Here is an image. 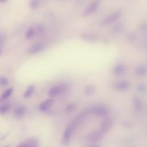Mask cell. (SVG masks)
<instances>
[{
  "instance_id": "cell-22",
  "label": "cell",
  "mask_w": 147,
  "mask_h": 147,
  "mask_svg": "<svg viewBox=\"0 0 147 147\" xmlns=\"http://www.w3.org/2000/svg\"><path fill=\"white\" fill-rule=\"evenodd\" d=\"M76 107V105L75 103H71L68 105L65 108V111L67 113H71L75 110Z\"/></svg>"
},
{
  "instance_id": "cell-18",
  "label": "cell",
  "mask_w": 147,
  "mask_h": 147,
  "mask_svg": "<svg viewBox=\"0 0 147 147\" xmlns=\"http://www.w3.org/2000/svg\"><path fill=\"white\" fill-rule=\"evenodd\" d=\"M25 111L26 110L24 107H19L14 112V115L17 118L22 117L24 115Z\"/></svg>"
},
{
  "instance_id": "cell-15",
  "label": "cell",
  "mask_w": 147,
  "mask_h": 147,
  "mask_svg": "<svg viewBox=\"0 0 147 147\" xmlns=\"http://www.w3.org/2000/svg\"><path fill=\"white\" fill-rule=\"evenodd\" d=\"M13 91V88H9L5 92H3V94L1 95V96H0V102L7 99L11 95Z\"/></svg>"
},
{
  "instance_id": "cell-28",
  "label": "cell",
  "mask_w": 147,
  "mask_h": 147,
  "mask_svg": "<svg viewBox=\"0 0 147 147\" xmlns=\"http://www.w3.org/2000/svg\"><path fill=\"white\" fill-rule=\"evenodd\" d=\"M127 39H128L130 41H133L135 40L136 37H135V36H134V34H129L128 36H127Z\"/></svg>"
},
{
  "instance_id": "cell-17",
  "label": "cell",
  "mask_w": 147,
  "mask_h": 147,
  "mask_svg": "<svg viewBox=\"0 0 147 147\" xmlns=\"http://www.w3.org/2000/svg\"><path fill=\"white\" fill-rule=\"evenodd\" d=\"M35 89V86L34 85H30L29 86L26 90V91H25L24 94V97L25 98H28L29 96H30L32 95V94L33 93Z\"/></svg>"
},
{
  "instance_id": "cell-8",
  "label": "cell",
  "mask_w": 147,
  "mask_h": 147,
  "mask_svg": "<svg viewBox=\"0 0 147 147\" xmlns=\"http://www.w3.org/2000/svg\"><path fill=\"white\" fill-rule=\"evenodd\" d=\"M112 121L110 118H106L101 123L100 130L103 133H106L110 130L111 127Z\"/></svg>"
},
{
  "instance_id": "cell-10",
  "label": "cell",
  "mask_w": 147,
  "mask_h": 147,
  "mask_svg": "<svg viewBox=\"0 0 147 147\" xmlns=\"http://www.w3.org/2000/svg\"><path fill=\"white\" fill-rule=\"evenodd\" d=\"M45 49V45L42 44L38 43L33 45L29 49V52L30 54H36L37 53Z\"/></svg>"
},
{
  "instance_id": "cell-19",
  "label": "cell",
  "mask_w": 147,
  "mask_h": 147,
  "mask_svg": "<svg viewBox=\"0 0 147 147\" xmlns=\"http://www.w3.org/2000/svg\"><path fill=\"white\" fill-rule=\"evenodd\" d=\"M10 106L9 104L5 103L0 106V115H3L6 113L10 109Z\"/></svg>"
},
{
  "instance_id": "cell-25",
  "label": "cell",
  "mask_w": 147,
  "mask_h": 147,
  "mask_svg": "<svg viewBox=\"0 0 147 147\" xmlns=\"http://www.w3.org/2000/svg\"><path fill=\"white\" fill-rule=\"evenodd\" d=\"M8 79L6 77H0V86H6L8 84Z\"/></svg>"
},
{
  "instance_id": "cell-30",
  "label": "cell",
  "mask_w": 147,
  "mask_h": 147,
  "mask_svg": "<svg viewBox=\"0 0 147 147\" xmlns=\"http://www.w3.org/2000/svg\"><path fill=\"white\" fill-rule=\"evenodd\" d=\"M17 147H28V146L26 145H20V146H17Z\"/></svg>"
},
{
  "instance_id": "cell-6",
  "label": "cell",
  "mask_w": 147,
  "mask_h": 147,
  "mask_svg": "<svg viewBox=\"0 0 147 147\" xmlns=\"http://www.w3.org/2000/svg\"><path fill=\"white\" fill-rule=\"evenodd\" d=\"M94 113L99 116H105L108 114V109L103 106H97L94 107L91 110Z\"/></svg>"
},
{
  "instance_id": "cell-20",
  "label": "cell",
  "mask_w": 147,
  "mask_h": 147,
  "mask_svg": "<svg viewBox=\"0 0 147 147\" xmlns=\"http://www.w3.org/2000/svg\"><path fill=\"white\" fill-rule=\"evenodd\" d=\"M35 34V30L33 28H29L26 32L25 36L26 39H30Z\"/></svg>"
},
{
  "instance_id": "cell-24",
  "label": "cell",
  "mask_w": 147,
  "mask_h": 147,
  "mask_svg": "<svg viewBox=\"0 0 147 147\" xmlns=\"http://www.w3.org/2000/svg\"><path fill=\"white\" fill-rule=\"evenodd\" d=\"M122 30V25L121 24H116L112 29V31L114 33H118Z\"/></svg>"
},
{
  "instance_id": "cell-11",
  "label": "cell",
  "mask_w": 147,
  "mask_h": 147,
  "mask_svg": "<svg viewBox=\"0 0 147 147\" xmlns=\"http://www.w3.org/2000/svg\"><path fill=\"white\" fill-rule=\"evenodd\" d=\"M133 104L134 109L137 111H140L142 109L143 103L142 100L138 96H134L133 98Z\"/></svg>"
},
{
  "instance_id": "cell-32",
  "label": "cell",
  "mask_w": 147,
  "mask_h": 147,
  "mask_svg": "<svg viewBox=\"0 0 147 147\" xmlns=\"http://www.w3.org/2000/svg\"><path fill=\"white\" fill-rule=\"evenodd\" d=\"M0 56H1V51H0Z\"/></svg>"
},
{
  "instance_id": "cell-21",
  "label": "cell",
  "mask_w": 147,
  "mask_h": 147,
  "mask_svg": "<svg viewBox=\"0 0 147 147\" xmlns=\"http://www.w3.org/2000/svg\"><path fill=\"white\" fill-rule=\"evenodd\" d=\"M137 91L141 93H144L147 91V85L145 83H140L137 87Z\"/></svg>"
},
{
  "instance_id": "cell-4",
  "label": "cell",
  "mask_w": 147,
  "mask_h": 147,
  "mask_svg": "<svg viewBox=\"0 0 147 147\" xmlns=\"http://www.w3.org/2000/svg\"><path fill=\"white\" fill-rule=\"evenodd\" d=\"M103 136V133L100 130H97L90 133L86 138L87 140L91 142H96L99 141Z\"/></svg>"
},
{
  "instance_id": "cell-26",
  "label": "cell",
  "mask_w": 147,
  "mask_h": 147,
  "mask_svg": "<svg viewBox=\"0 0 147 147\" xmlns=\"http://www.w3.org/2000/svg\"><path fill=\"white\" fill-rule=\"evenodd\" d=\"M36 29L37 32L40 34H42L44 32V28L43 26V25H41V24H38L36 26Z\"/></svg>"
},
{
  "instance_id": "cell-7",
  "label": "cell",
  "mask_w": 147,
  "mask_h": 147,
  "mask_svg": "<svg viewBox=\"0 0 147 147\" xmlns=\"http://www.w3.org/2000/svg\"><path fill=\"white\" fill-rule=\"evenodd\" d=\"M130 87V84L127 81H122L116 83L114 88L118 91H124L127 90Z\"/></svg>"
},
{
  "instance_id": "cell-29",
  "label": "cell",
  "mask_w": 147,
  "mask_h": 147,
  "mask_svg": "<svg viewBox=\"0 0 147 147\" xmlns=\"http://www.w3.org/2000/svg\"><path fill=\"white\" fill-rule=\"evenodd\" d=\"M87 147H99V146H98V145H93L88 146Z\"/></svg>"
},
{
  "instance_id": "cell-33",
  "label": "cell",
  "mask_w": 147,
  "mask_h": 147,
  "mask_svg": "<svg viewBox=\"0 0 147 147\" xmlns=\"http://www.w3.org/2000/svg\"><path fill=\"white\" fill-rule=\"evenodd\" d=\"M5 147H9V146H5Z\"/></svg>"
},
{
  "instance_id": "cell-23",
  "label": "cell",
  "mask_w": 147,
  "mask_h": 147,
  "mask_svg": "<svg viewBox=\"0 0 147 147\" xmlns=\"http://www.w3.org/2000/svg\"><path fill=\"white\" fill-rule=\"evenodd\" d=\"M40 4V0H32L30 2V7L32 9H37Z\"/></svg>"
},
{
  "instance_id": "cell-13",
  "label": "cell",
  "mask_w": 147,
  "mask_h": 147,
  "mask_svg": "<svg viewBox=\"0 0 147 147\" xmlns=\"http://www.w3.org/2000/svg\"><path fill=\"white\" fill-rule=\"evenodd\" d=\"M125 70H126L125 66L123 64H119L116 65L114 67V68L113 69V72L115 75H121V74H122L123 73H124Z\"/></svg>"
},
{
  "instance_id": "cell-31",
  "label": "cell",
  "mask_w": 147,
  "mask_h": 147,
  "mask_svg": "<svg viewBox=\"0 0 147 147\" xmlns=\"http://www.w3.org/2000/svg\"><path fill=\"white\" fill-rule=\"evenodd\" d=\"M6 1H7V0H0V2H5Z\"/></svg>"
},
{
  "instance_id": "cell-16",
  "label": "cell",
  "mask_w": 147,
  "mask_h": 147,
  "mask_svg": "<svg viewBox=\"0 0 147 147\" xmlns=\"http://www.w3.org/2000/svg\"><path fill=\"white\" fill-rule=\"evenodd\" d=\"M95 86L93 84L87 85L84 89V93L87 95H90L93 94L95 92Z\"/></svg>"
},
{
  "instance_id": "cell-12",
  "label": "cell",
  "mask_w": 147,
  "mask_h": 147,
  "mask_svg": "<svg viewBox=\"0 0 147 147\" xmlns=\"http://www.w3.org/2000/svg\"><path fill=\"white\" fill-rule=\"evenodd\" d=\"M136 74L138 76H143L147 74V67L145 65H140L136 67L135 69Z\"/></svg>"
},
{
  "instance_id": "cell-14",
  "label": "cell",
  "mask_w": 147,
  "mask_h": 147,
  "mask_svg": "<svg viewBox=\"0 0 147 147\" xmlns=\"http://www.w3.org/2000/svg\"><path fill=\"white\" fill-rule=\"evenodd\" d=\"M82 40L89 41V42H92V41H95L96 40V37L95 35L90 33H84L82 34L80 36Z\"/></svg>"
},
{
  "instance_id": "cell-9",
  "label": "cell",
  "mask_w": 147,
  "mask_h": 147,
  "mask_svg": "<svg viewBox=\"0 0 147 147\" xmlns=\"http://www.w3.org/2000/svg\"><path fill=\"white\" fill-rule=\"evenodd\" d=\"M54 102L53 99H48L44 101L39 106V109L41 111H45L48 110L51 106L53 105Z\"/></svg>"
},
{
  "instance_id": "cell-1",
  "label": "cell",
  "mask_w": 147,
  "mask_h": 147,
  "mask_svg": "<svg viewBox=\"0 0 147 147\" xmlns=\"http://www.w3.org/2000/svg\"><path fill=\"white\" fill-rule=\"evenodd\" d=\"M77 124L74 121L71 125H68L65 129L63 134V138L62 143L64 145H67L69 144L71 136L73 133L74 130Z\"/></svg>"
},
{
  "instance_id": "cell-5",
  "label": "cell",
  "mask_w": 147,
  "mask_h": 147,
  "mask_svg": "<svg viewBox=\"0 0 147 147\" xmlns=\"http://www.w3.org/2000/svg\"><path fill=\"white\" fill-rule=\"evenodd\" d=\"M100 0H94L90 5H89L84 10L83 13V16H88L89 15L94 13L98 8Z\"/></svg>"
},
{
  "instance_id": "cell-2",
  "label": "cell",
  "mask_w": 147,
  "mask_h": 147,
  "mask_svg": "<svg viewBox=\"0 0 147 147\" xmlns=\"http://www.w3.org/2000/svg\"><path fill=\"white\" fill-rule=\"evenodd\" d=\"M66 90V85L64 84H60L56 85L49 89L48 95L50 97L57 96L63 93Z\"/></svg>"
},
{
  "instance_id": "cell-27",
  "label": "cell",
  "mask_w": 147,
  "mask_h": 147,
  "mask_svg": "<svg viewBox=\"0 0 147 147\" xmlns=\"http://www.w3.org/2000/svg\"><path fill=\"white\" fill-rule=\"evenodd\" d=\"M141 30L142 31H146L147 30V23H144L141 24L140 26Z\"/></svg>"
},
{
  "instance_id": "cell-3",
  "label": "cell",
  "mask_w": 147,
  "mask_h": 147,
  "mask_svg": "<svg viewBox=\"0 0 147 147\" xmlns=\"http://www.w3.org/2000/svg\"><path fill=\"white\" fill-rule=\"evenodd\" d=\"M121 16V13L119 11H115L108 16H107L106 18H105L102 21L101 24L102 25H106L110 24L111 23H113L117 21H118Z\"/></svg>"
}]
</instances>
